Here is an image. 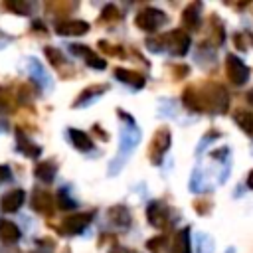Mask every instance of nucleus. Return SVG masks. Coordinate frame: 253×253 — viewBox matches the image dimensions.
Returning a JSON list of instances; mask_svg holds the SVG:
<instances>
[{"label": "nucleus", "instance_id": "9", "mask_svg": "<svg viewBox=\"0 0 253 253\" xmlns=\"http://www.w3.org/2000/svg\"><path fill=\"white\" fill-rule=\"evenodd\" d=\"M36 176H38L42 182L49 184V182L53 180V176H55V166H53L51 162H40L38 168H36Z\"/></svg>", "mask_w": 253, "mask_h": 253}, {"label": "nucleus", "instance_id": "20", "mask_svg": "<svg viewBox=\"0 0 253 253\" xmlns=\"http://www.w3.org/2000/svg\"><path fill=\"white\" fill-rule=\"evenodd\" d=\"M249 101H251V103H253V91H251V93H249Z\"/></svg>", "mask_w": 253, "mask_h": 253}, {"label": "nucleus", "instance_id": "4", "mask_svg": "<svg viewBox=\"0 0 253 253\" xmlns=\"http://www.w3.org/2000/svg\"><path fill=\"white\" fill-rule=\"evenodd\" d=\"M57 34L61 36H81L89 32V24L83 20H69V22H61L57 24Z\"/></svg>", "mask_w": 253, "mask_h": 253}, {"label": "nucleus", "instance_id": "7", "mask_svg": "<svg viewBox=\"0 0 253 253\" xmlns=\"http://www.w3.org/2000/svg\"><path fill=\"white\" fill-rule=\"evenodd\" d=\"M69 136H71V142H73V146H75V148H79V150H91V148H93L91 138H89L83 130L71 128V130H69Z\"/></svg>", "mask_w": 253, "mask_h": 253}, {"label": "nucleus", "instance_id": "18", "mask_svg": "<svg viewBox=\"0 0 253 253\" xmlns=\"http://www.w3.org/2000/svg\"><path fill=\"white\" fill-rule=\"evenodd\" d=\"M10 180V168L8 166H0V182Z\"/></svg>", "mask_w": 253, "mask_h": 253}, {"label": "nucleus", "instance_id": "13", "mask_svg": "<svg viewBox=\"0 0 253 253\" xmlns=\"http://www.w3.org/2000/svg\"><path fill=\"white\" fill-rule=\"evenodd\" d=\"M6 8L8 10H14L18 14H28L30 12V6L24 4V2H6Z\"/></svg>", "mask_w": 253, "mask_h": 253}, {"label": "nucleus", "instance_id": "1", "mask_svg": "<svg viewBox=\"0 0 253 253\" xmlns=\"http://www.w3.org/2000/svg\"><path fill=\"white\" fill-rule=\"evenodd\" d=\"M164 14L162 12H158V10H154V8H146V10H142L140 14H138V18H136V26H140L142 30H148V32H152V30H156L160 24H164Z\"/></svg>", "mask_w": 253, "mask_h": 253}, {"label": "nucleus", "instance_id": "8", "mask_svg": "<svg viewBox=\"0 0 253 253\" xmlns=\"http://www.w3.org/2000/svg\"><path fill=\"white\" fill-rule=\"evenodd\" d=\"M51 206H53V200L47 192H36L34 194V208L38 211H51Z\"/></svg>", "mask_w": 253, "mask_h": 253}, {"label": "nucleus", "instance_id": "2", "mask_svg": "<svg viewBox=\"0 0 253 253\" xmlns=\"http://www.w3.org/2000/svg\"><path fill=\"white\" fill-rule=\"evenodd\" d=\"M227 73H229V77L235 81V83H245L247 81V77H249V69L243 65V61L241 59H237L235 55H229L227 57Z\"/></svg>", "mask_w": 253, "mask_h": 253}, {"label": "nucleus", "instance_id": "5", "mask_svg": "<svg viewBox=\"0 0 253 253\" xmlns=\"http://www.w3.org/2000/svg\"><path fill=\"white\" fill-rule=\"evenodd\" d=\"M91 217H93V213H77V215H71V217H67L63 221V229L67 233H79V231H83L89 225Z\"/></svg>", "mask_w": 253, "mask_h": 253}, {"label": "nucleus", "instance_id": "11", "mask_svg": "<svg viewBox=\"0 0 253 253\" xmlns=\"http://www.w3.org/2000/svg\"><path fill=\"white\" fill-rule=\"evenodd\" d=\"M115 73H117V77H119L121 81H125V83H130V85H134V87H142V85H144V79H142L138 73H134V71L117 69Z\"/></svg>", "mask_w": 253, "mask_h": 253}, {"label": "nucleus", "instance_id": "15", "mask_svg": "<svg viewBox=\"0 0 253 253\" xmlns=\"http://www.w3.org/2000/svg\"><path fill=\"white\" fill-rule=\"evenodd\" d=\"M235 43H239V45H241V49H247V47L253 43V38H251L249 34H245V32H243V34H237V36H235Z\"/></svg>", "mask_w": 253, "mask_h": 253}, {"label": "nucleus", "instance_id": "10", "mask_svg": "<svg viewBox=\"0 0 253 253\" xmlns=\"http://www.w3.org/2000/svg\"><path fill=\"white\" fill-rule=\"evenodd\" d=\"M190 229H182L176 237H174V253H190V237H188Z\"/></svg>", "mask_w": 253, "mask_h": 253}, {"label": "nucleus", "instance_id": "6", "mask_svg": "<svg viewBox=\"0 0 253 253\" xmlns=\"http://www.w3.org/2000/svg\"><path fill=\"white\" fill-rule=\"evenodd\" d=\"M0 239L4 243H16L20 239V229L12 221H0Z\"/></svg>", "mask_w": 253, "mask_h": 253}, {"label": "nucleus", "instance_id": "17", "mask_svg": "<svg viewBox=\"0 0 253 253\" xmlns=\"http://www.w3.org/2000/svg\"><path fill=\"white\" fill-rule=\"evenodd\" d=\"M57 200H59V208H63V210H67V208H73V206H75V204H73V200H69V198H67V192H65V190H61V192H59Z\"/></svg>", "mask_w": 253, "mask_h": 253}, {"label": "nucleus", "instance_id": "12", "mask_svg": "<svg viewBox=\"0 0 253 253\" xmlns=\"http://www.w3.org/2000/svg\"><path fill=\"white\" fill-rule=\"evenodd\" d=\"M235 121H237L245 130L253 132V115H251V113H239V115H235Z\"/></svg>", "mask_w": 253, "mask_h": 253}, {"label": "nucleus", "instance_id": "14", "mask_svg": "<svg viewBox=\"0 0 253 253\" xmlns=\"http://www.w3.org/2000/svg\"><path fill=\"white\" fill-rule=\"evenodd\" d=\"M18 148H20L22 152H26V154H30V156H38V154H40V148H38V146H32V144H30L28 140H24V142L20 140V144H18Z\"/></svg>", "mask_w": 253, "mask_h": 253}, {"label": "nucleus", "instance_id": "16", "mask_svg": "<svg viewBox=\"0 0 253 253\" xmlns=\"http://www.w3.org/2000/svg\"><path fill=\"white\" fill-rule=\"evenodd\" d=\"M45 55L51 59V63H53V65H59V63H61V59H63V57H61V53H59L57 49H53V47H45Z\"/></svg>", "mask_w": 253, "mask_h": 253}, {"label": "nucleus", "instance_id": "3", "mask_svg": "<svg viewBox=\"0 0 253 253\" xmlns=\"http://www.w3.org/2000/svg\"><path fill=\"white\" fill-rule=\"evenodd\" d=\"M24 200H26V194H24V190H20V188H16V190H10L8 194H4L2 196V200H0V206H2V211H16V210H20V206L24 204Z\"/></svg>", "mask_w": 253, "mask_h": 253}, {"label": "nucleus", "instance_id": "21", "mask_svg": "<svg viewBox=\"0 0 253 253\" xmlns=\"http://www.w3.org/2000/svg\"><path fill=\"white\" fill-rule=\"evenodd\" d=\"M113 253H117V251H113Z\"/></svg>", "mask_w": 253, "mask_h": 253}, {"label": "nucleus", "instance_id": "19", "mask_svg": "<svg viewBox=\"0 0 253 253\" xmlns=\"http://www.w3.org/2000/svg\"><path fill=\"white\" fill-rule=\"evenodd\" d=\"M249 184L253 186V172H251V178H249Z\"/></svg>", "mask_w": 253, "mask_h": 253}]
</instances>
